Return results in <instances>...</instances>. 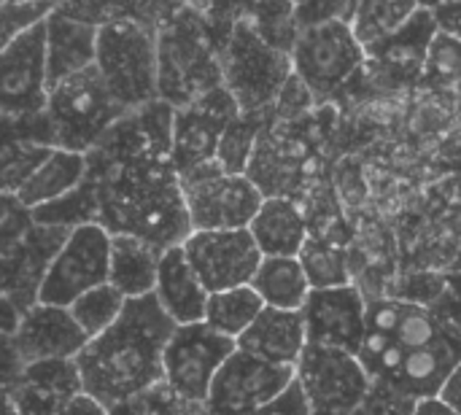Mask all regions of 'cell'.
Listing matches in <instances>:
<instances>
[{"label":"cell","mask_w":461,"mask_h":415,"mask_svg":"<svg viewBox=\"0 0 461 415\" xmlns=\"http://www.w3.org/2000/svg\"><path fill=\"white\" fill-rule=\"evenodd\" d=\"M176 327L154 292L127 300L119 319L76 356L84 392L113 408L162 386V354Z\"/></svg>","instance_id":"1"},{"label":"cell","mask_w":461,"mask_h":415,"mask_svg":"<svg viewBox=\"0 0 461 415\" xmlns=\"http://www.w3.org/2000/svg\"><path fill=\"white\" fill-rule=\"evenodd\" d=\"M127 113L130 111H124L108 92L95 65L57 81L49 89V100L43 108L51 146L78 154H89Z\"/></svg>","instance_id":"2"},{"label":"cell","mask_w":461,"mask_h":415,"mask_svg":"<svg viewBox=\"0 0 461 415\" xmlns=\"http://www.w3.org/2000/svg\"><path fill=\"white\" fill-rule=\"evenodd\" d=\"M97 73L124 111L159 100L157 35L132 19H113L97 27Z\"/></svg>","instance_id":"3"},{"label":"cell","mask_w":461,"mask_h":415,"mask_svg":"<svg viewBox=\"0 0 461 415\" xmlns=\"http://www.w3.org/2000/svg\"><path fill=\"white\" fill-rule=\"evenodd\" d=\"M221 86L235 97L243 113L276 108L284 84L292 76V57L254 27L251 19L235 22L219 57Z\"/></svg>","instance_id":"4"},{"label":"cell","mask_w":461,"mask_h":415,"mask_svg":"<svg viewBox=\"0 0 461 415\" xmlns=\"http://www.w3.org/2000/svg\"><path fill=\"white\" fill-rule=\"evenodd\" d=\"M176 176L192 230H246L265 203L262 189L246 173H227L219 159Z\"/></svg>","instance_id":"5"},{"label":"cell","mask_w":461,"mask_h":415,"mask_svg":"<svg viewBox=\"0 0 461 415\" xmlns=\"http://www.w3.org/2000/svg\"><path fill=\"white\" fill-rule=\"evenodd\" d=\"M292 73L319 97L338 95L365 68L367 51L357 41L348 19H324L308 24L289 51Z\"/></svg>","instance_id":"6"},{"label":"cell","mask_w":461,"mask_h":415,"mask_svg":"<svg viewBox=\"0 0 461 415\" xmlns=\"http://www.w3.org/2000/svg\"><path fill=\"white\" fill-rule=\"evenodd\" d=\"M235 348L232 338L219 335L205 321L178 324L162 354V386L178 402L203 408L216 373Z\"/></svg>","instance_id":"7"},{"label":"cell","mask_w":461,"mask_h":415,"mask_svg":"<svg viewBox=\"0 0 461 415\" xmlns=\"http://www.w3.org/2000/svg\"><path fill=\"white\" fill-rule=\"evenodd\" d=\"M294 381L305 397L308 415H354L373 386L365 365L340 348L308 343L294 365Z\"/></svg>","instance_id":"8"},{"label":"cell","mask_w":461,"mask_h":415,"mask_svg":"<svg viewBox=\"0 0 461 415\" xmlns=\"http://www.w3.org/2000/svg\"><path fill=\"white\" fill-rule=\"evenodd\" d=\"M108 265L111 232L100 224L73 227L38 286V302L70 308L89 289L108 284Z\"/></svg>","instance_id":"9"},{"label":"cell","mask_w":461,"mask_h":415,"mask_svg":"<svg viewBox=\"0 0 461 415\" xmlns=\"http://www.w3.org/2000/svg\"><path fill=\"white\" fill-rule=\"evenodd\" d=\"M292 383L294 367L270 365L235 348L208 389L203 415H254L278 400Z\"/></svg>","instance_id":"10"},{"label":"cell","mask_w":461,"mask_h":415,"mask_svg":"<svg viewBox=\"0 0 461 415\" xmlns=\"http://www.w3.org/2000/svg\"><path fill=\"white\" fill-rule=\"evenodd\" d=\"M46 27L43 19L0 49V116L27 119L46 108Z\"/></svg>","instance_id":"11"},{"label":"cell","mask_w":461,"mask_h":415,"mask_svg":"<svg viewBox=\"0 0 461 415\" xmlns=\"http://www.w3.org/2000/svg\"><path fill=\"white\" fill-rule=\"evenodd\" d=\"M186 262L203 281V286L213 292L235 289L251 284L262 251L254 243L249 227L246 230H192L181 243Z\"/></svg>","instance_id":"12"},{"label":"cell","mask_w":461,"mask_h":415,"mask_svg":"<svg viewBox=\"0 0 461 415\" xmlns=\"http://www.w3.org/2000/svg\"><path fill=\"white\" fill-rule=\"evenodd\" d=\"M240 113L235 97L219 84L192 103L173 111V143L170 165L176 173H184L200 162L216 159V149L227 124Z\"/></svg>","instance_id":"13"},{"label":"cell","mask_w":461,"mask_h":415,"mask_svg":"<svg viewBox=\"0 0 461 415\" xmlns=\"http://www.w3.org/2000/svg\"><path fill=\"white\" fill-rule=\"evenodd\" d=\"M303 319L308 343L340 348L357 356L367 335V297L354 284L311 289L308 302L303 305Z\"/></svg>","instance_id":"14"},{"label":"cell","mask_w":461,"mask_h":415,"mask_svg":"<svg viewBox=\"0 0 461 415\" xmlns=\"http://www.w3.org/2000/svg\"><path fill=\"white\" fill-rule=\"evenodd\" d=\"M14 335V346L24 365L46 359H76L89 343L84 329L76 324L73 313L59 305L35 302L22 311Z\"/></svg>","instance_id":"15"},{"label":"cell","mask_w":461,"mask_h":415,"mask_svg":"<svg viewBox=\"0 0 461 415\" xmlns=\"http://www.w3.org/2000/svg\"><path fill=\"white\" fill-rule=\"evenodd\" d=\"M435 32H438L435 14L429 8H419L397 32L367 49L365 65L373 68L375 76L389 78L392 86L421 81V68Z\"/></svg>","instance_id":"16"},{"label":"cell","mask_w":461,"mask_h":415,"mask_svg":"<svg viewBox=\"0 0 461 415\" xmlns=\"http://www.w3.org/2000/svg\"><path fill=\"white\" fill-rule=\"evenodd\" d=\"M461 362V327H451L438 343L416 351H405L400 367L381 383L421 402L438 397L454 367Z\"/></svg>","instance_id":"17"},{"label":"cell","mask_w":461,"mask_h":415,"mask_svg":"<svg viewBox=\"0 0 461 415\" xmlns=\"http://www.w3.org/2000/svg\"><path fill=\"white\" fill-rule=\"evenodd\" d=\"M46 27V73L49 89L95 65L97 59V24L76 19L73 14H62L51 8L43 19Z\"/></svg>","instance_id":"18"},{"label":"cell","mask_w":461,"mask_h":415,"mask_svg":"<svg viewBox=\"0 0 461 415\" xmlns=\"http://www.w3.org/2000/svg\"><path fill=\"white\" fill-rule=\"evenodd\" d=\"M235 346L270 365L294 367L308 346L303 311H281L265 305L262 313L251 321V327L235 340Z\"/></svg>","instance_id":"19"},{"label":"cell","mask_w":461,"mask_h":415,"mask_svg":"<svg viewBox=\"0 0 461 415\" xmlns=\"http://www.w3.org/2000/svg\"><path fill=\"white\" fill-rule=\"evenodd\" d=\"M154 294L162 311L176 324H197L205 319V305H208L211 292L203 286V281L186 262L181 246L162 251Z\"/></svg>","instance_id":"20"},{"label":"cell","mask_w":461,"mask_h":415,"mask_svg":"<svg viewBox=\"0 0 461 415\" xmlns=\"http://www.w3.org/2000/svg\"><path fill=\"white\" fill-rule=\"evenodd\" d=\"M249 232L262 257H297L311 238L303 211L289 197H265Z\"/></svg>","instance_id":"21"},{"label":"cell","mask_w":461,"mask_h":415,"mask_svg":"<svg viewBox=\"0 0 461 415\" xmlns=\"http://www.w3.org/2000/svg\"><path fill=\"white\" fill-rule=\"evenodd\" d=\"M162 251L135 235H111V265L108 284L116 286L127 300L151 294L157 286Z\"/></svg>","instance_id":"22"},{"label":"cell","mask_w":461,"mask_h":415,"mask_svg":"<svg viewBox=\"0 0 461 415\" xmlns=\"http://www.w3.org/2000/svg\"><path fill=\"white\" fill-rule=\"evenodd\" d=\"M86 178V154L68 151V149H51L46 162L27 178V184L16 192V200L22 208L32 211L38 205H46L76 186H81Z\"/></svg>","instance_id":"23"},{"label":"cell","mask_w":461,"mask_h":415,"mask_svg":"<svg viewBox=\"0 0 461 415\" xmlns=\"http://www.w3.org/2000/svg\"><path fill=\"white\" fill-rule=\"evenodd\" d=\"M251 286L267 308L281 311H303L311 294L308 275L297 257H262Z\"/></svg>","instance_id":"24"},{"label":"cell","mask_w":461,"mask_h":415,"mask_svg":"<svg viewBox=\"0 0 461 415\" xmlns=\"http://www.w3.org/2000/svg\"><path fill=\"white\" fill-rule=\"evenodd\" d=\"M262 308H265L262 297L254 292L251 284H246V286L224 289V292H213L208 297L203 321L219 335L238 340L251 327V321L262 313Z\"/></svg>","instance_id":"25"},{"label":"cell","mask_w":461,"mask_h":415,"mask_svg":"<svg viewBox=\"0 0 461 415\" xmlns=\"http://www.w3.org/2000/svg\"><path fill=\"white\" fill-rule=\"evenodd\" d=\"M416 11L419 0H357L348 24L367 51L370 46L397 32Z\"/></svg>","instance_id":"26"},{"label":"cell","mask_w":461,"mask_h":415,"mask_svg":"<svg viewBox=\"0 0 461 415\" xmlns=\"http://www.w3.org/2000/svg\"><path fill=\"white\" fill-rule=\"evenodd\" d=\"M267 111H251V113H238L227 130L221 132V140H219V149H216V159L219 165L227 170V173H246L249 167V159L254 154V146L262 135V130L267 127Z\"/></svg>","instance_id":"27"},{"label":"cell","mask_w":461,"mask_h":415,"mask_svg":"<svg viewBox=\"0 0 461 415\" xmlns=\"http://www.w3.org/2000/svg\"><path fill=\"white\" fill-rule=\"evenodd\" d=\"M311 289H332V286H346L351 284V273H348V262H346V251L338 248L332 240L311 235L305 240V246L297 254Z\"/></svg>","instance_id":"28"},{"label":"cell","mask_w":461,"mask_h":415,"mask_svg":"<svg viewBox=\"0 0 461 415\" xmlns=\"http://www.w3.org/2000/svg\"><path fill=\"white\" fill-rule=\"evenodd\" d=\"M124 302H127V297L116 286L100 284V286L89 289L86 294H81L68 311L73 313L76 324L84 329L86 338H97L119 319V313L124 311Z\"/></svg>","instance_id":"29"},{"label":"cell","mask_w":461,"mask_h":415,"mask_svg":"<svg viewBox=\"0 0 461 415\" xmlns=\"http://www.w3.org/2000/svg\"><path fill=\"white\" fill-rule=\"evenodd\" d=\"M421 86L432 89V92H454L461 84V41L438 30L424 68H421Z\"/></svg>","instance_id":"30"},{"label":"cell","mask_w":461,"mask_h":415,"mask_svg":"<svg viewBox=\"0 0 461 415\" xmlns=\"http://www.w3.org/2000/svg\"><path fill=\"white\" fill-rule=\"evenodd\" d=\"M51 146L32 140H8L0 146V197H16L27 178L46 162Z\"/></svg>","instance_id":"31"},{"label":"cell","mask_w":461,"mask_h":415,"mask_svg":"<svg viewBox=\"0 0 461 415\" xmlns=\"http://www.w3.org/2000/svg\"><path fill=\"white\" fill-rule=\"evenodd\" d=\"M22 381L30 383V386H38V389H43L49 394H57L62 400L76 397V394L84 392L76 359H46V362L24 365Z\"/></svg>","instance_id":"32"},{"label":"cell","mask_w":461,"mask_h":415,"mask_svg":"<svg viewBox=\"0 0 461 415\" xmlns=\"http://www.w3.org/2000/svg\"><path fill=\"white\" fill-rule=\"evenodd\" d=\"M51 8H54V0H24V3L0 0V49H5L27 27L46 19Z\"/></svg>","instance_id":"33"},{"label":"cell","mask_w":461,"mask_h":415,"mask_svg":"<svg viewBox=\"0 0 461 415\" xmlns=\"http://www.w3.org/2000/svg\"><path fill=\"white\" fill-rule=\"evenodd\" d=\"M416 400L400 394L397 389L373 381L370 392L365 394V400L359 402V408L354 410V415H416Z\"/></svg>","instance_id":"34"},{"label":"cell","mask_w":461,"mask_h":415,"mask_svg":"<svg viewBox=\"0 0 461 415\" xmlns=\"http://www.w3.org/2000/svg\"><path fill=\"white\" fill-rule=\"evenodd\" d=\"M11 400L16 405L19 415H59L65 400L57 397V394H49L38 386H30L24 381H19L14 389H11ZM70 400V397H68Z\"/></svg>","instance_id":"35"},{"label":"cell","mask_w":461,"mask_h":415,"mask_svg":"<svg viewBox=\"0 0 461 415\" xmlns=\"http://www.w3.org/2000/svg\"><path fill=\"white\" fill-rule=\"evenodd\" d=\"M24 373V362L14 346V335L0 329V392H11Z\"/></svg>","instance_id":"36"},{"label":"cell","mask_w":461,"mask_h":415,"mask_svg":"<svg viewBox=\"0 0 461 415\" xmlns=\"http://www.w3.org/2000/svg\"><path fill=\"white\" fill-rule=\"evenodd\" d=\"M254 415H308V405H305V397H303L297 381L278 400H273L270 405H265Z\"/></svg>","instance_id":"37"},{"label":"cell","mask_w":461,"mask_h":415,"mask_svg":"<svg viewBox=\"0 0 461 415\" xmlns=\"http://www.w3.org/2000/svg\"><path fill=\"white\" fill-rule=\"evenodd\" d=\"M432 14H435L438 30H443V32L461 41V0H446Z\"/></svg>","instance_id":"38"},{"label":"cell","mask_w":461,"mask_h":415,"mask_svg":"<svg viewBox=\"0 0 461 415\" xmlns=\"http://www.w3.org/2000/svg\"><path fill=\"white\" fill-rule=\"evenodd\" d=\"M59 415H108V408H105V405H100L92 394L81 392V394H76V397L65 400V405H62Z\"/></svg>","instance_id":"39"},{"label":"cell","mask_w":461,"mask_h":415,"mask_svg":"<svg viewBox=\"0 0 461 415\" xmlns=\"http://www.w3.org/2000/svg\"><path fill=\"white\" fill-rule=\"evenodd\" d=\"M446 405H451L454 410L461 413V362L454 367V373L448 375V381L443 383L440 394H438Z\"/></svg>","instance_id":"40"},{"label":"cell","mask_w":461,"mask_h":415,"mask_svg":"<svg viewBox=\"0 0 461 415\" xmlns=\"http://www.w3.org/2000/svg\"><path fill=\"white\" fill-rule=\"evenodd\" d=\"M149 394H140V397H132L108 408V415H149Z\"/></svg>","instance_id":"41"},{"label":"cell","mask_w":461,"mask_h":415,"mask_svg":"<svg viewBox=\"0 0 461 415\" xmlns=\"http://www.w3.org/2000/svg\"><path fill=\"white\" fill-rule=\"evenodd\" d=\"M416 415H461L459 410H454L451 405H446L440 397H429V400H421L416 405Z\"/></svg>","instance_id":"42"},{"label":"cell","mask_w":461,"mask_h":415,"mask_svg":"<svg viewBox=\"0 0 461 415\" xmlns=\"http://www.w3.org/2000/svg\"><path fill=\"white\" fill-rule=\"evenodd\" d=\"M0 415H19L14 400H11V392H0Z\"/></svg>","instance_id":"43"},{"label":"cell","mask_w":461,"mask_h":415,"mask_svg":"<svg viewBox=\"0 0 461 415\" xmlns=\"http://www.w3.org/2000/svg\"><path fill=\"white\" fill-rule=\"evenodd\" d=\"M14 208H19V200H16V197H0V221H3Z\"/></svg>","instance_id":"44"},{"label":"cell","mask_w":461,"mask_h":415,"mask_svg":"<svg viewBox=\"0 0 461 415\" xmlns=\"http://www.w3.org/2000/svg\"><path fill=\"white\" fill-rule=\"evenodd\" d=\"M440 3H446V0H419V8H429V11H435Z\"/></svg>","instance_id":"45"},{"label":"cell","mask_w":461,"mask_h":415,"mask_svg":"<svg viewBox=\"0 0 461 415\" xmlns=\"http://www.w3.org/2000/svg\"><path fill=\"white\" fill-rule=\"evenodd\" d=\"M451 284L456 286V294H459V297H461V273H456V275L451 278Z\"/></svg>","instance_id":"46"},{"label":"cell","mask_w":461,"mask_h":415,"mask_svg":"<svg viewBox=\"0 0 461 415\" xmlns=\"http://www.w3.org/2000/svg\"><path fill=\"white\" fill-rule=\"evenodd\" d=\"M454 97H456V105H459V113H461V84L454 89Z\"/></svg>","instance_id":"47"},{"label":"cell","mask_w":461,"mask_h":415,"mask_svg":"<svg viewBox=\"0 0 461 415\" xmlns=\"http://www.w3.org/2000/svg\"><path fill=\"white\" fill-rule=\"evenodd\" d=\"M0 122H3V116H0Z\"/></svg>","instance_id":"48"}]
</instances>
